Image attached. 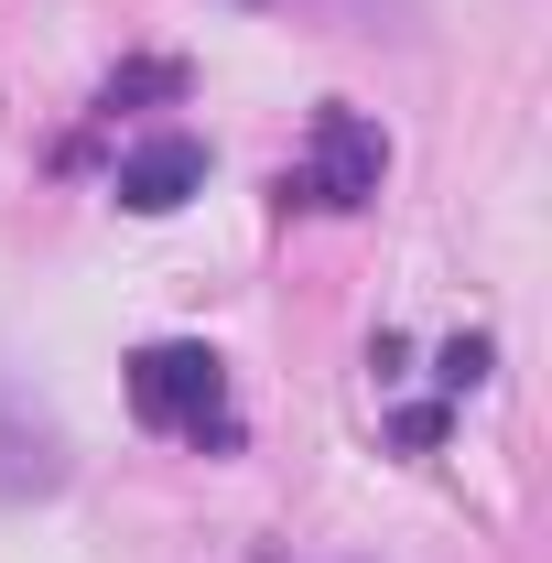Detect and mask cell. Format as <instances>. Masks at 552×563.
<instances>
[{"mask_svg": "<svg viewBox=\"0 0 552 563\" xmlns=\"http://www.w3.org/2000/svg\"><path fill=\"white\" fill-rule=\"evenodd\" d=\"M379 174H390V141L368 131L357 109H314V131H303V196L346 217V207L379 196Z\"/></svg>", "mask_w": 552, "mask_h": 563, "instance_id": "cell-2", "label": "cell"}, {"mask_svg": "<svg viewBox=\"0 0 552 563\" xmlns=\"http://www.w3.org/2000/svg\"><path fill=\"white\" fill-rule=\"evenodd\" d=\"M109 185H120V207H131V217H174L185 196H196V185H207V141H185V131H163V141H131Z\"/></svg>", "mask_w": 552, "mask_h": 563, "instance_id": "cell-3", "label": "cell"}, {"mask_svg": "<svg viewBox=\"0 0 552 563\" xmlns=\"http://www.w3.org/2000/svg\"><path fill=\"white\" fill-rule=\"evenodd\" d=\"M487 379V336H455V347H444V390H477Z\"/></svg>", "mask_w": 552, "mask_h": 563, "instance_id": "cell-4", "label": "cell"}, {"mask_svg": "<svg viewBox=\"0 0 552 563\" xmlns=\"http://www.w3.org/2000/svg\"><path fill=\"white\" fill-rule=\"evenodd\" d=\"M131 412L152 433H196V444H228V368L217 347H141L131 357Z\"/></svg>", "mask_w": 552, "mask_h": 563, "instance_id": "cell-1", "label": "cell"}]
</instances>
